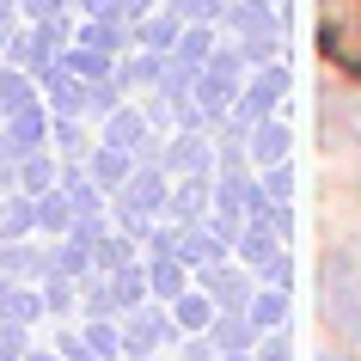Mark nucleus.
Returning <instances> with one entry per match:
<instances>
[{"label": "nucleus", "mask_w": 361, "mask_h": 361, "mask_svg": "<svg viewBox=\"0 0 361 361\" xmlns=\"http://www.w3.org/2000/svg\"><path fill=\"white\" fill-rule=\"evenodd\" d=\"M337 56L349 61V68H361V13H355V19H349V31H343V37H337Z\"/></svg>", "instance_id": "nucleus-1"}, {"label": "nucleus", "mask_w": 361, "mask_h": 361, "mask_svg": "<svg viewBox=\"0 0 361 361\" xmlns=\"http://www.w3.org/2000/svg\"><path fill=\"white\" fill-rule=\"evenodd\" d=\"M37 361H49V355H37Z\"/></svg>", "instance_id": "nucleus-2"}]
</instances>
